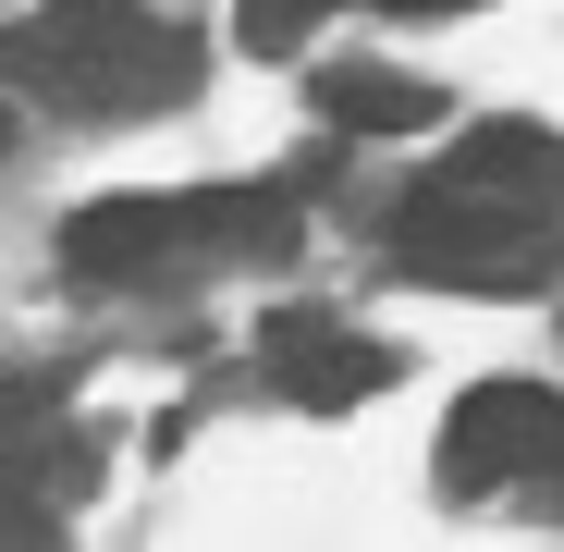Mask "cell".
<instances>
[{
  "instance_id": "2",
  "label": "cell",
  "mask_w": 564,
  "mask_h": 552,
  "mask_svg": "<svg viewBox=\"0 0 564 552\" xmlns=\"http://www.w3.org/2000/svg\"><path fill=\"white\" fill-rule=\"evenodd\" d=\"M393 258L417 270V283H442V295H540L564 270V234H552L540 197H516V184L430 172L417 197L393 209Z\"/></svg>"
},
{
  "instance_id": "9",
  "label": "cell",
  "mask_w": 564,
  "mask_h": 552,
  "mask_svg": "<svg viewBox=\"0 0 564 552\" xmlns=\"http://www.w3.org/2000/svg\"><path fill=\"white\" fill-rule=\"evenodd\" d=\"M0 148H13V111H0Z\"/></svg>"
},
{
  "instance_id": "5",
  "label": "cell",
  "mask_w": 564,
  "mask_h": 552,
  "mask_svg": "<svg viewBox=\"0 0 564 552\" xmlns=\"http://www.w3.org/2000/svg\"><path fill=\"white\" fill-rule=\"evenodd\" d=\"M270 381L295 393V405H368L393 381V356L368 344V332H344V320H319V307H295V320H270Z\"/></svg>"
},
{
  "instance_id": "6",
  "label": "cell",
  "mask_w": 564,
  "mask_h": 552,
  "mask_svg": "<svg viewBox=\"0 0 564 552\" xmlns=\"http://www.w3.org/2000/svg\"><path fill=\"white\" fill-rule=\"evenodd\" d=\"M319 111H332L344 136H417V123H442V86L381 74V62H332V74H319Z\"/></svg>"
},
{
  "instance_id": "10",
  "label": "cell",
  "mask_w": 564,
  "mask_h": 552,
  "mask_svg": "<svg viewBox=\"0 0 564 552\" xmlns=\"http://www.w3.org/2000/svg\"><path fill=\"white\" fill-rule=\"evenodd\" d=\"M552 479H564V467H552Z\"/></svg>"
},
{
  "instance_id": "4",
  "label": "cell",
  "mask_w": 564,
  "mask_h": 552,
  "mask_svg": "<svg viewBox=\"0 0 564 552\" xmlns=\"http://www.w3.org/2000/svg\"><path fill=\"white\" fill-rule=\"evenodd\" d=\"M564 467V393L540 381H479L454 418H442V491L479 504V491H516V479H552Z\"/></svg>"
},
{
  "instance_id": "7",
  "label": "cell",
  "mask_w": 564,
  "mask_h": 552,
  "mask_svg": "<svg viewBox=\"0 0 564 552\" xmlns=\"http://www.w3.org/2000/svg\"><path fill=\"white\" fill-rule=\"evenodd\" d=\"M319 25V0H246V50H295Z\"/></svg>"
},
{
  "instance_id": "1",
  "label": "cell",
  "mask_w": 564,
  "mask_h": 552,
  "mask_svg": "<svg viewBox=\"0 0 564 552\" xmlns=\"http://www.w3.org/2000/svg\"><path fill=\"white\" fill-rule=\"evenodd\" d=\"M0 86H37L50 111H172L197 86V50L172 37V13L148 0H37V13L0 37Z\"/></svg>"
},
{
  "instance_id": "3",
  "label": "cell",
  "mask_w": 564,
  "mask_h": 552,
  "mask_svg": "<svg viewBox=\"0 0 564 552\" xmlns=\"http://www.w3.org/2000/svg\"><path fill=\"white\" fill-rule=\"evenodd\" d=\"M197 234L295 246V197H282V184H234V197H99V209L62 221V270L74 283H148V270H172Z\"/></svg>"
},
{
  "instance_id": "8",
  "label": "cell",
  "mask_w": 564,
  "mask_h": 552,
  "mask_svg": "<svg viewBox=\"0 0 564 552\" xmlns=\"http://www.w3.org/2000/svg\"><path fill=\"white\" fill-rule=\"evenodd\" d=\"M381 13H466V0H381Z\"/></svg>"
}]
</instances>
